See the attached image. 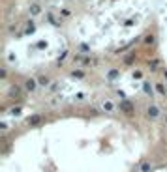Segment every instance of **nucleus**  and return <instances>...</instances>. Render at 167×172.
Wrapping results in <instances>:
<instances>
[{"label":"nucleus","mask_w":167,"mask_h":172,"mask_svg":"<svg viewBox=\"0 0 167 172\" xmlns=\"http://www.w3.org/2000/svg\"><path fill=\"white\" fill-rule=\"evenodd\" d=\"M43 120V116H39V114H34V116H30L28 118V125H38L39 122Z\"/></svg>","instance_id":"f257e3e1"},{"label":"nucleus","mask_w":167,"mask_h":172,"mask_svg":"<svg viewBox=\"0 0 167 172\" xmlns=\"http://www.w3.org/2000/svg\"><path fill=\"white\" fill-rule=\"evenodd\" d=\"M148 116H150V118H158V116H160V109L156 107V105H150V107H148Z\"/></svg>","instance_id":"f03ea898"},{"label":"nucleus","mask_w":167,"mask_h":172,"mask_svg":"<svg viewBox=\"0 0 167 172\" xmlns=\"http://www.w3.org/2000/svg\"><path fill=\"white\" fill-rule=\"evenodd\" d=\"M120 109L126 110V112H131V110H133V107H131L130 101H122V103H120Z\"/></svg>","instance_id":"7ed1b4c3"},{"label":"nucleus","mask_w":167,"mask_h":172,"mask_svg":"<svg viewBox=\"0 0 167 172\" xmlns=\"http://www.w3.org/2000/svg\"><path fill=\"white\" fill-rule=\"evenodd\" d=\"M27 90H30V92H34V90H36V80H34V79H28L27 80Z\"/></svg>","instance_id":"20e7f679"},{"label":"nucleus","mask_w":167,"mask_h":172,"mask_svg":"<svg viewBox=\"0 0 167 172\" xmlns=\"http://www.w3.org/2000/svg\"><path fill=\"white\" fill-rule=\"evenodd\" d=\"M19 94H21V90H19V88H17V86H13V88H11V90H9V95H11V97H17V95H19Z\"/></svg>","instance_id":"39448f33"},{"label":"nucleus","mask_w":167,"mask_h":172,"mask_svg":"<svg viewBox=\"0 0 167 172\" xmlns=\"http://www.w3.org/2000/svg\"><path fill=\"white\" fill-rule=\"evenodd\" d=\"M30 13H32V15L39 13V6H38V4H32V6H30Z\"/></svg>","instance_id":"423d86ee"},{"label":"nucleus","mask_w":167,"mask_h":172,"mask_svg":"<svg viewBox=\"0 0 167 172\" xmlns=\"http://www.w3.org/2000/svg\"><path fill=\"white\" fill-rule=\"evenodd\" d=\"M72 77H73V79H83V77H85V73H83V71H73V73H72Z\"/></svg>","instance_id":"0eeeda50"},{"label":"nucleus","mask_w":167,"mask_h":172,"mask_svg":"<svg viewBox=\"0 0 167 172\" xmlns=\"http://www.w3.org/2000/svg\"><path fill=\"white\" fill-rule=\"evenodd\" d=\"M118 77V71H116V69H111L109 71V79H116Z\"/></svg>","instance_id":"6e6552de"},{"label":"nucleus","mask_w":167,"mask_h":172,"mask_svg":"<svg viewBox=\"0 0 167 172\" xmlns=\"http://www.w3.org/2000/svg\"><path fill=\"white\" fill-rule=\"evenodd\" d=\"M141 170H143V172H150V165L148 163H143V165H141Z\"/></svg>","instance_id":"1a4fd4ad"},{"label":"nucleus","mask_w":167,"mask_h":172,"mask_svg":"<svg viewBox=\"0 0 167 172\" xmlns=\"http://www.w3.org/2000/svg\"><path fill=\"white\" fill-rule=\"evenodd\" d=\"M156 90H158L160 94H165V88H163V84H156Z\"/></svg>","instance_id":"9d476101"},{"label":"nucleus","mask_w":167,"mask_h":172,"mask_svg":"<svg viewBox=\"0 0 167 172\" xmlns=\"http://www.w3.org/2000/svg\"><path fill=\"white\" fill-rule=\"evenodd\" d=\"M27 34H34V24H32V23L27 26Z\"/></svg>","instance_id":"9b49d317"},{"label":"nucleus","mask_w":167,"mask_h":172,"mask_svg":"<svg viewBox=\"0 0 167 172\" xmlns=\"http://www.w3.org/2000/svg\"><path fill=\"white\" fill-rule=\"evenodd\" d=\"M39 84H43V86L49 84V79H47V77H39Z\"/></svg>","instance_id":"f8f14e48"},{"label":"nucleus","mask_w":167,"mask_h":172,"mask_svg":"<svg viewBox=\"0 0 167 172\" xmlns=\"http://www.w3.org/2000/svg\"><path fill=\"white\" fill-rule=\"evenodd\" d=\"M152 41H154V38H152V36H146V38H145V43H148V45H150Z\"/></svg>","instance_id":"ddd939ff"},{"label":"nucleus","mask_w":167,"mask_h":172,"mask_svg":"<svg viewBox=\"0 0 167 172\" xmlns=\"http://www.w3.org/2000/svg\"><path fill=\"white\" fill-rule=\"evenodd\" d=\"M143 90H145L146 94H150V84H146V82H145V86H143Z\"/></svg>","instance_id":"4468645a"},{"label":"nucleus","mask_w":167,"mask_h":172,"mask_svg":"<svg viewBox=\"0 0 167 172\" xmlns=\"http://www.w3.org/2000/svg\"><path fill=\"white\" fill-rule=\"evenodd\" d=\"M141 77H143V73H141V71H135L133 73V79H141Z\"/></svg>","instance_id":"2eb2a0df"},{"label":"nucleus","mask_w":167,"mask_h":172,"mask_svg":"<svg viewBox=\"0 0 167 172\" xmlns=\"http://www.w3.org/2000/svg\"><path fill=\"white\" fill-rule=\"evenodd\" d=\"M131 62H133V54H130V56L126 58V64H131Z\"/></svg>","instance_id":"dca6fc26"},{"label":"nucleus","mask_w":167,"mask_h":172,"mask_svg":"<svg viewBox=\"0 0 167 172\" xmlns=\"http://www.w3.org/2000/svg\"><path fill=\"white\" fill-rule=\"evenodd\" d=\"M103 107H105V109H107V110H111V109H113V103H109V101H107V103H105V105H103Z\"/></svg>","instance_id":"f3484780"},{"label":"nucleus","mask_w":167,"mask_h":172,"mask_svg":"<svg viewBox=\"0 0 167 172\" xmlns=\"http://www.w3.org/2000/svg\"><path fill=\"white\" fill-rule=\"evenodd\" d=\"M148 65H150L152 69H156V65H158V62H156V60H154V62H148Z\"/></svg>","instance_id":"a211bd4d"},{"label":"nucleus","mask_w":167,"mask_h":172,"mask_svg":"<svg viewBox=\"0 0 167 172\" xmlns=\"http://www.w3.org/2000/svg\"><path fill=\"white\" fill-rule=\"evenodd\" d=\"M165 77H167V71H165Z\"/></svg>","instance_id":"6ab92c4d"}]
</instances>
